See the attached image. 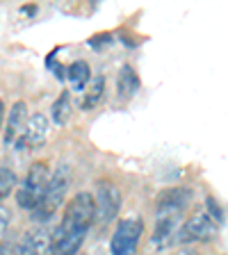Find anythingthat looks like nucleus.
<instances>
[{"mask_svg": "<svg viewBox=\"0 0 228 255\" xmlns=\"http://www.w3.org/2000/svg\"><path fill=\"white\" fill-rule=\"evenodd\" d=\"M121 191L114 182L101 180L96 187V219L101 223H107L112 219H117L119 210H121Z\"/></svg>", "mask_w": 228, "mask_h": 255, "instance_id": "nucleus-6", "label": "nucleus"}, {"mask_svg": "<svg viewBox=\"0 0 228 255\" xmlns=\"http://www.w3.org/2000/svg\"><path fill=\"white\" fill-rule=\"evenodd\" d=\"M192 201V191L176 187V189H167L165 194H160L158 198V217H181V212Z\"/></svg>", "mask_w": 228, "mask_h": 255, "instance_id": "nucleus-7", "label": "nucleus"}, {"mask_svg": "<svg viewBox=\"0 0 228 255\" xmlns=\"http://www.w3.org/2000/svg\"><path fill=\"white\" fill-rule=\"evenodd\" d=\"M27 105L23 101H16L11 110L7 112V126H5V143H11L18 134L23 137L27 126Z\"/></svg>", "mask_w": 228, "mask_h": 255, "instance_id": "nucleus-9", "label": "nucleus"}, {"mask_svg": "<svg viewBox=\"0 0 228 255\" xmlns=\"http://www.w3.org/2000/svg\"><path fill=\"white\" fill-rule=\"evenodd\" d=\"M50 178H53V173H50L46 162L32 164L27 175L23 178L18 191H16V203H18L23 210H37L43 194H46V189H48V185H50Z\"/></svg>", "mask_w": 228, "mask_h": 255, "instance_id": "nucleus-1", "label": "nucleus"}, {"mask_svg": "<svg viewBox=\"0 0 228 255\" xmlns=\"http://www.w3.org/2000/svg\"><path fill=\"white\" fill-rule=\"evenodd\" d=\"M117 89H119V96H121V98H133V96L137 94L139 78H137V73H135L133 66H128V64H126V66L121 69V73H119Z\"/></svg>", "mask_w": 228, "mask_h": 255, "instance_id": "nucleus-12", "label": "nucleus"}, {"mask_svg": "<svg viewBox=\"0 0 228 255\" xmlns=\"http://www.w3.org/2000/svg\"><path fill=\"white\" fill-rule=\"evenodd\" d=\"M69 182H71V169L66 164H62L50 178V185H48L46 194H43L39 207L34 210V221H48V219L55 214L59 205L64 203V196L69 191Z\"/></svg>", "mask_w": 228, "mask_h": 255, "instance_id": "nucleus-3", "label": "nucleus"}, {"mask_svg": "<svg viewBox=\"0 0 228 255\" xmlns=\"http://www.w3.org/2000/svg\"><path fill=\"white\" fill-rule=\"evenodd\" d=\"M5 103H2V98H0V128H2V121H5Z\"/></svg>", "mask_w": 228, "mask_h": 255, "instance_id": "nucleus-17", "label": "nucleus"}, {"mask_svg": "<svg viewBox=\"0 0 228 255\" xmlns=\"http://www.w3.org/2000/svg\"><path fill=\"white\" fill-rule=\"evenodd\" d=\"M16 187V173L7 166H0V201H5Z\"/></svg>", "mask_w": 228, "mask_h": 255, "instance_id": "nucleus-15", "label": "nucleus"}, {"mask_svg": "<svg viewBox=\"0 0 228 255\" xmlns=\"http://www.w3.org/2000/svg\"><path fill=\"white\" fill-rule=\"evenodd\" d=\"M46 134H48V121L43 114H32L27 119V126H25V132H23L21 141L23 146H30V148H39L43 141H46Z\"/></svg>", "mask_w": 228, "mask_h": 255, "instance_id": "nucleus-10", "label": "nucleus"}, {"mask_svg": "<svg viewBox=\"0 0 228 255\" xmlns=\"http://www.w3.org/2000/svg\"><path fill=\"white\" fill-rule=\"evenodd\" d=\"M50 117H53L55 126H64V123L69 121V117H71V96H69V91H62V94H59V98L53 103V107H50Z\"/></svg>", "mask_w": 228, "mask_h": 255, "instance_id": "nucleus-14", "label": "nucleus"}, {"mask_svg": "<svg viewBox=\"0 0 228 255\" xmlns=\"http://www.w3.org/2000/svg\"><path fill=\"white\" fill-rule=\"evenodd\" d=\"M103 94H105V75H91L89 85L85 89V98H82V110H91L101 103Z\"/></svg>", "mask_w": 228, "mask_h": 255, "instance_id": "nucleus-11", "label": "nucleus"}, {"mask_svg": "<svg viewBox=\"0 0 228 255\" xmlns=\"http://www.w3.org/2000/svg\"><path fill=\"white\" fill-rule=\"evenodd\" d=\"M7 221H9V212H7L5 207H0V237H2L7 230Z\"/></svg>", "mask_w": 228, "mask_h": 255, "instance_id": "nucleus-16", "label": "nucleus"}, {"mask_svg": "<svg viewBox=\"0 0 228 255\" xmlns=\"http://www.w3.org/2000/svg\"><path fill=\"white\" fill-rule=\"evenodd\" d=\"M94 217H96V198L91 196L89 191H80V194L73 196V201L69 203V207H66L57 233H62V235L87 233Z\"/></svg>", "mask_w": 228, "mask_h": 255, "instance_id": "nucleus-2", "label": "nucleus"}, {"mask_svg": "<svg viewBox=\"0 0 228 255\" xmlns=\"http://www.w3.org/2000/svg\"><path fill=\"white\" fill-rule=\"evenodd\" d=\"M53 239L46 228H30L18 242V255H48Z\"/></svg>", "mask_w": 228, "mask_h": 255, "instance_id": "nucleus-8", "label": "nucleus"}, {"mask_svg": "<svg viewBox=\"0 0 228 255\" xmlns=\"http://www.w3.org/2000/svg\"><path fill=\"white\" fill-rule=\"evenodd\" d=\"M217 221L208 212L192 214L185 223H183L178 233H176V242L178 244H190V242H210L217 235Z\"/></svg>", "mask_w": 228, "mask_h": 255, "instance_id": "nucleus-5", "label": "nucleus"}, {"mask_svg": "<svg viewBox=\"0 0 228 255\" xmlns=\"http://www.w3.org/2000/svg\"><path fill=\"white\" fill-rule=\"evenodd\" d=\"M66 75H69V82L75 91L85 89V87L89 85V80H91V71L85 62H73L69 69H66Z\"/></svg>", "mask_w": 228, "mask_h": 255, "instance_id": "nucleus-13", "label": "nucleus"}, {"mask_svg": "<svg viewBox=\"0 0 228 255\" xmlns=\"http://www.w3.org/2000/svg\"><path fill=\"white\" fill-rule=\"evenodd\" d=\"M178 255H199V253H197V251H192V249H183Z\"/></svg>", "mask_w": 228, "mask_h": 255, "instance_id": "nucleus-18", "label": "nucleus"}, {"mask_svg": "<svg viewBox=\"0 0 228 255\" xmlns=\"http://www.w3.org/2000/svg\"><path fill=\"white\" fill-rule=\"evenodd\" d=\"M142 233H144V223L139 217H130L119 221L110 239L112 255H135V251L139 246V239H142Z\"/></svg>", "mask_w": 228, "mask_h": 255, "instance_id": "nucleus-4", "label": "nucleus"}]
</instances>
